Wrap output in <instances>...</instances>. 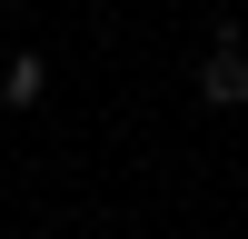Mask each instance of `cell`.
<instances>
[{
	"label": "cell",
	"instance_id": "cell-1",
	"mask_svg": "<svg viewBox=\"0 0 248 239\" xmlns=\"http://www.w3.org/2000/svg\"><path fill=\"white\" fill-rule=\"evenodd\" d=\"M199 90H209V110H238V100H248V60H238V20H218L209 60H199Z\"/></svg>",
	"mask_w": 248,
	"mask_h": 239
},
{
	"label": "cell",
	"instance_id": "cell-2",
	"mask_svg": "<svg viewBox=\"0 0 248 239\" xmlns=\"http://www.w3.org/2000/svg\"><path fill=\"white\" fill-rule=\"evenodd\" d=\"M0 100H10V110H40V100H50V60H40V50H10V70H0Z\"/></svg>",
	"mask_w": 248,
	"mask_h": 239
}]
</instances>
